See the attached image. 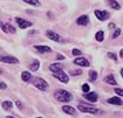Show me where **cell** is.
<instances>
[{
	"instance_id": "cell-17",
	"label": "cell",
	"mask_w": 123,
	"mask_h": 118,
	"mask_svg": "<svg viewBox=\"0 0 123 118\" xmlns=\"http://www.w3.org/2000/svg\"><path fill=\"white\" fill-rule=\"evenodd\" d=\"M39 68H40V62H39L38 60H34L31 65H29V69H31V71H37Z\"/></svg>"
},
{
	"instance_id": "cell-5",
	"label": "cell",
	"mask_w": 123,
	"mask_h": 118,
	"mask_svg": "<svg viewBox=\"0 0 123 118\" xmlns=\"http://www.w3.org/2000/svg\"><path fill=\"white\" fill-rule=\"evenodd\" d=\"M0 62L7 64H18L19 60L12 55H0Z\"/></svg>"
},
{
	"instance_id": "cell-8",
	"label": "cell",
	"mask_w": 123,
	"mask_h": 118,
	"mask_svg": "<svg viewBox=\"0 0 123 118\" xmlns=\"http://www.w3.org/2000/svg\"><path fill=\"white\" fill-rule=\"evenodd\" d=\"M15 22L18 24V26L21 29H26V28L32 26V22L31 21H27V20H25V19H22V18H15Z\"/></svg>"
},
{
	"instance_id": "cell-13",
	"label": "cell",
	"mask_w": 123,
	"mask_h": 118,
	"mask_svg": "<svg viewBox=\"0 0 123 118\" xmlns=\"http://www.w3.org/2000/svg\"><path fill=\"white\" fill-rule=\"evenodd\" d=\"M62 111L67 113V115H72V116H75L76 115V110L75 108H73V106H70V105H63L62 106Z\"/></svg>"
},
{
	"instance_id": "cell-28",
	"label": "cell",
	"mask_w": 123,
	"mask_h": 118,
	"mask_svg": "<svg viewBox=\"0 0 123 118\" xmlns=\"http://www.w3.org/2000/svg\"><path fill=\"white\" fill-rule=\"evenodd\" d=\"M90 90V87H89V84H87V83H85V84H83V85H82V91H83V92H87V91H89Z\"/></svg>"
},
{
	"instance_id": "cell-27",
	"label": "cell",
	"mask_w": 123,
	"mask_h": 118,
	"mask_svg": "<svg viewBox=\"0 0 123 118\" xmlns=\"http://www.w3.org/2000/svg\"><path fill=\"white\" fill-rule=\"evenodd\" d=\"M70 74L73 75V76H76V75H82V70H80V69H77V70H72L70 71Z\"/></svg>"
},
{
	"instance_id": "cell-30",
	"label": "cell",
	"mask_w": 123,
	"mask_h": 118,
	"mask_svg": "<svg viewBox=\"0 0 123 118\" xmlns=\"http://www.w3.org/2000/svg\"><path fill=\"white\" fill-rule=\"evenodd\" d=\"M15 104H17V106H18L20 110L24 109V104H22V103H21L20 100H17V102H15Z\"/></svg>"
},
{
	"instance_id": "cell-31",
	"label": "cell",
	"mask_w": 123,
	"mask_h": 118,
	"mask_svg": "<svg viewBox=\"0 0 123 118\" xmlns=\"http://www.w3.org/2000/svg\"><path fill=\"white\" fill-rule=\"evenodd\" d=\"M0 89H1V90L7 89V85H6V83H5V82H0Z\"/></svg>"
},
{
	"instance_id": "cell-36",
	"label": "cell",
	"mask_w": 123,
	"mask_h": 118,
	"mask_svg": "<svg viewBox=\"0 0 123 118\" xmlns=\"http://www.w3.org/2000/svg\"><path fill=\"white\" fill-rule=\"evenodd\" d=\"M6 118H14V117H13V116H7Z\"/></svg>"
},
{
	"instance_id": "cell-18",
	"label": "cell",
	"mask_w": 123,
	"mask_h": 118,
	"mask_svg": "<svg viewBox=\"0 0 123 118\" xmlns=\"http://www.w3.org/2000/svg\"><path fill=\"white\" fill-rule=\"evenodd\" d=\"M31 78H32V75L29 71H22L21 73V80L24 82H29Z\"/></svg>"
},
{
	"instance_id": "cell-9",
	"label": "cell",
	"mask_w": 123,
	"mask_h": 118,
	"mask_svg": "<svg viewBox=\"0 0 123 118\" xmlns=\"http://www.w3.org/2000/svg\"><path fill=\"white\" fill-rule=\"evenodd\" d=\"M34 49L40 53V54H46V53H49L52 52V48L48 47V46H43V45H35L34 46Z\"/></svg>"
},
{
	"instance_id": "cell-34",
	"label": "cell",
	"mask_w": 123,
	"mask_h": 118,
	"mask_svg": "<svg viewBox=\"0 0 123 118\" xmlns=\"http://www.w3.org/2000/svg\"><path fill=\"white\" fill-rule=\"evenodd\" d=\"M120 56H121V57H122V59H123V49H122V50H121V52H120Z\"/></svg>"
},
{
	"instance_id": "cell-3",
	"label": "cell",
	"mask_w": 123,
	"mask_h": 118,
	"mask_svg": "<svg viewBox=\"0 0 123 118\" xmlns=\"http://www.w3.org/2000/svg\"><path fill=\"white\" fill-rule=\"evenodd\" d=\"M33 85L38 88L40 91H46L48 89V83L43 78H40V77L33 78Z\"/></svg>"
},
{
	"instance_id": "cell-32",
	"label": "cell",
	"mask_w": 123,
	"mask_h": 118,
	"mask_svg": "<svg viewBox=\"0 0 123 118\" xmlns=\"http://www.w3.org/2000/svg\"><path fill=\"white\" fill-rule=\"evenodd\" d=\"M115 26H116V25H115V24H113V22H111V24H109V28H110V29H114V28H115Z\"/></svg>"
},
{
	"instance_id": "cell-22",
	"label": "cell",
	"mask_w": 123,
	"mask_h": 118,
	"mask_svg": "<svg viewBox=\"0 0 123 118\" xmlns=\"http://www.w3.org/2000/svg\"><path fill=\"white\" fill-rule=\"evenodd\" d=\"M97 73L95 71V70H90L89 71V78H90V81H96V78H97Z\"/></svg>"
},
{
	"instance_id": "cell-26",
	"label": "cell",
	"mask_w": 123,
	"mask_h": 118,
	"mask_svg": "<svg viewBox=\"0 0 123 118\" xmlns=\"http://www.w3.org/2000/svg\"><path fill=\"white\" fill-rule=\"evenodd\" d=\"M120 34H121V29H120V28H117V29L114 32V34H113V36L111 37H113V39H116V37H118Z\"/></svg>"
},
{
	"instance_id": "cell-1",
	"label": "cell",
	"mask_w": 123,
	"mask_h": 118,
	"mask_svg": "<svg viewBox=\"0 0 123 118\" xmlns=\"http://www.w3.org/2000/svg\"><path fill=\"white\" fill-rule=\"evenodd\" d=\"M49 70L53 73V76L57 78L60 82L62 83H68L69 82V77L63 70H62V67L59 65V63H54L49 65Z\"/></svg>"
},
{
	"instance_id": "cell-38",
	"label": "cell",
	"mask_w": 123,
	"mask_h": 118,
	"mask_svg": "<svg viewBox=\"0 0 123 118\" xmlns=\"http://www.w3.org/2000/svg\"><path fill=\"white\" fill-rule=\"evenodd\" d=\"M0 74H2V73H1V69H0Z\"/></svg>"
},
{
	"instance_id": "cell-15",
	"label": "cell",
	"mask_w": 123,
	"mask_h": 118,
	"mask_svg": "<svg viewBox=\"0 0 123 118\" xmlns=\"http://www.w3.org/2000/svg\"><path fill=\"white\" fill-rule=\"evenodd\" d=\"M104 82L108 83V84H110V85H116V84H117V82L115 80L114 75H108L107 77H104Z\"/></svg>"
},
{
	"instance_id": "cell-25",
	"label": "cell",
	"mask_w": 123,
	"mask_h": 118,
	"mask_svg": "<svg viewBox=\"0 0 123 118\" xmlns=\"http://www.w3.org/2000/svg\"><path fill=\"white\" fill-rule=\"evenodd\" d=\"M72 54L74 55V56H80V55L82 54V53H81V50H79V49H76V48H74V49L72 50Z\"/></svg>"
},
{
	"instance_id": "cell-7",
	"label": "cell",
	"mask_w": 123,
	"mask_h": 118,
	"mask_svg": "<svg viewBox=\"0 0 123 118\" xmlns=\"http://www.w3.org/2000/svg\"><path fill=\"white\" fill-rule=\"evenodd\" d=\"M46 35H47L48 39H50V40H53V41H55V42H63V39L57 33L53 32V30H47V32H46Z\"/></svg>"
},
{
	"instance_id": "cell-35",
	"label": "cell",
	"mask_w": 123,
	"mask_h": 118,
	"mask_svg": "<svg viewBox=\"0 0 123 118\" xmlns=\"http://www.w3.org/2000/svg\"><path fill=\"white\" fill-rule=\"evenodd\" d=\"M121 76L123 77V69H121Z\"/></svg>"
},
{
	"instance_id": "cell-14",
	"label": "cell",
	"mask_w": 123,
	"mask_h": 118,
	"mask_svg": "<svg viewBox=\"0 0 123 118\" xmlns=\"http://www.w3.org/2000/svg\"><path fill=\"white\" fill-rule=\"evenodd\" d=\"M109 104H113V105H122L123 100L120 98V97H110L109 100H107Z\"/></svg>"
},
{
	"instance_id": "cell-23",
	"label": "cell",
	"mask_w": 123,
	"mask_h": 118,
	"mask_svg": "<svg viewBox=\"0 0 123 118\" xmlns=\"http://www.w3.org/2000/svg\"><path fill=\"white\" fill-rule=\"evenodd\" d=\"M6 25V28H7V34L8 33H11V34H14L15 33V28L13 27L11 24H5Z\"/></svg>"
},
{
	"instance_id": "cell-11",
	"label": "cell",
	"mask_w": 123,
	"mask_h": 118,
	"mask_svg": "<svg viewBox=\"0 0 123 118\" xmlns=\"http://www.w3.org/2000/svg\"><path fill=\"white\" fill-rule=\"evenodd\" d=\"M74 63L76 64V65H79V67H89V62H88V60L87 59H85V57H77L75 61H74Z\"/></svg>"
},
{
	"instance_id": "cell-20",
	"label": "cell",
	"mask_w": 123,
	"mask_h": 118,
	"mask_svg": "<svg viewBox=\"0 0 123 118\" xmlns=\"http://www.w3.org/2000/svg\"><path fill=\"white\" fill-rule=\"evenodd\" d=\"M22 1L26 2V4H28V5H31V6H35V7H39L41 5L39 0H22Z\"/></svg>"
},
{
	"instance_id": "cell-24",
	"label": "cell",
	"mask_w": 123,
	"mask_h": 118,
	"mask_svg": "<svg viewBox=\"0 0 123 118\" xmlns=\"http://www.w3.org/2000/svg\"><path fill=\"white\" fill-rule=\"evenodd\" d=\"M115 94L116 95H118V96H121V97H123V89H121V88H115Z\"/></svg>"
},
{
	"instance_id": "cell-37",
	"label": "cell",
	"mask_w": 123,
	"mask_h": 118,
	"mask_svg": "<svg viewBox=\"0 0 123 118\" xmlns=\"http://www.w3.org/2000/svg\"><path fill=\"white\" fill-rule=\"evenodd\" d=\"M37 118H43V117H37Z\"/></svg>"
},
{
	"instance_id": "cell-12",
	"label": "cell",
	"mask_w": 123,
	"mask_h": 118,
	"mask_svg": "<svg viewBox=\"0 0 123 118\" xmlns=\"http://www.w3.org/2000/svg\"><path fill=\"white\" fill-rule=\"evenodd\" d=\"M89 22V17L88 15H81L79 17L77 20H76V24L79 26H87V24Z\"/></svg>"
},
{
	"instance_id": "cell-4",
	"label": "cell",
	"mask_w": 123,
	"mask_h": 118,
	"mask_svg": "<svg viewBox=\"0 0 123 118\" xmlns=\"http://www.w3.org/2000/svg\"><path fill=\"white\" fill-rule=\"evenodd\" d=\"M77 110H80L81 112H87V113H93V115H97V113H103V111L96 109V108H92V106H87L83 104L77 105Z\"/></svg>"
},
{
	"instance_id": "cell-21",
	"label": "cell",
	"mask_w": 123,
	"mask_h": 118,
	"mask_svg": "<svg viewBox=\"0 0 123 118\" xmlns=\"http://www.w3.org/2000/svg\"><path fill=\"white\" fill-rule=\"evenodd\" d=\"M95 39L98 41V42H102L104 39V33L102 32V30H98L96 34H95Z\"/></svg>"
},
{
	"instance_id": "cell-10",
	"label": "cell",
	"mask_w": 123,
	"mask_h": 118,
	"mask_svg": "<svg viewBox=\"0 0 123 118\" xmlns=\"http://www.w3.org/2000/svg\"><path fill=\"white\" fill-rule=\"evenodd\" d=\"M83 97H85L87 100H89V102H93V103L97 102V100H98V96H97V94H96V92H94V91L86 92L85 95H83Z\"/></svg>"
},
{
	"instance_id": "cell-6",
	"label": "cell",
	"mask_w": 123,
	"mask_h": 118,
	"mask_svg": "<svg viewBox=\"0 0 123 118\" xmlns=\"http://www.w3.org/2000/svg\"><path fill=\"white\" fill-rule=\"evenodd\" d=\"M95 15L100 21H105V20H108L110 18V14L107 11H98L97 9V11H95Z\"/></svg>"
},
{
	"instance_id": "cell-33",
	"label": "cell",
	"mask_w": 123,
	"mask_h": 118,
	"mask_svg": "<svg viewBox=\"0 0 123 118\" xmlns=\"http://www.w3.org/2000/svg\"><path fill=\"white\" fill-rule=\"evenodd\" d=\"M63 59H65V57H63L62 55H57L56 56V60H63Z\"/></svg>"
},
{
	"instance_id": "cell-29",
	"label": "cell",
	"mask_w": 123,
	"mask_h": 118,
	"mask_svg": "<svg viewBox=\"0 0 123 118\" xmlns=\"http://www.w3.org/2000/svg\"><path fill=\"white\" fill-rule=\"evenodd\" d=\"M108 57H109V59H111V60H114V61H116V60H117V56L114 54V53H108Z\"/></svg>"
},
{
	"instance_id": "cell-16",
	"label": "cell",
	"mask_w": 123,
	"mask_h": 118,
	"mask_svg": "<svg viewBox=\"0 0 123 118\" xmlns=\"http://www.w3.org/2000/svg\"><path fill=\"white\" fill-rule=\"evenodd\" d=\"M108 1V4H109V6L111 7V8L116 9V11H120L121 9V5L116 1V0H107Z\"/></svg>"
},
{
	"instance_id": "cell-2",
	"label": "cell",
	"mask_w": 123,
	"mask_h": 118,
	"mask_svg": "<svg viewBox=\"0 0 123 118\" xmlns=\"http://www.w3.org/2000/svg\"><path fill=\"white\" fill-rule=\"evenodd\" d=\"M54 97L55 100H59V102H62V103H68L73 100V95L67 90H63V89H60V90H56L54 92Z\"/></svg>"
},
{
	"instance_id": "cell-19",
	"label": "cell",
	"mask_w": 123,
	"mask_h": 118,
	"mask_svg": "<svg viewBox=\"0 0 123 118\" xmlns=\"http://www.w3.org/2000/svg\"><path fill=\"white\" fill-rule=\"evenodd\" d=\"M1 106H2L4 110H11L13 108V103H12L11 100H4V102L1 103Z\"/></svg>"
}]
</instances>
